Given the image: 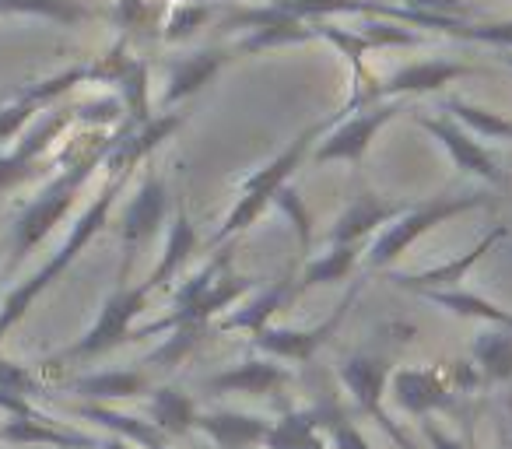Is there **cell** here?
Listing matches in <instances>:
<instances>
[{
  "label": "cell",
  "instance_id": "obj_1",
  "mask_svg": "<svg viewBox=\"0 0 512 449\" xmlns=\"http://www.w3.org/2000/svg\"><path fill=\"white\" fill-rule=\"evenodd\" d=\"M341 116H344V109H341V113H334V116H327V120L309 123V127L302 130L299 137H292V141H288L285 148H281L278 155L271 158V162L260 165V169L249 172V176L242 179L239 193H235V200H232V207H228V214L221 218L218 232H214L211 250H214V246L232 243V239H239L242 232L249 229V225H256V218H260V214H264L267 207L274 204V197H278L281 186H288V179L299 172V165L306 162L309 155H313L316 141H320V137L327 134V130L334 127Z\"/></svg>",
  "mask_w": 512,
  "mask_h": 449
},
{
  "label": "cell",
  "instance_id": "obj_2",
  "mask_svg": "<svg viewBox=\"0 0 512 449\" xmlns=\"http://www.w3.org/2000/svg\"><path fill=\"white\" fill-rule=\"evenodd\" d=\"M491 204V197L484 190H463V193H439V197L428 200H411L407 211L397 221H390L383 232L369 239L365 246V267L369 271H390L393 260H400L421 236L435 232L439 225H446L449 218H460L467 211Z\"/></svg>",
  "mask_w": 512,
  "mask_h": 449
},
{
  "label": "cell",
  "instance_id": "obj_3",
  "mask_svg": "<svg viewBox=\"0 0 512 449\" xmlns=\"http://www.w3.org/2000/svg\"><path fill=\"white\" fill-rule=\"evenodd\" d=\"M123 183H127V176H120V172H109L106 186L99 190V197L92 200V204L85 207V214H81L78 221H74L71 236L64 239V246H60L57 253H53V260L43 267V271H36L29 281H25L22 288H15V292L4 299V306H0V334L8 327H15L18 320H22V313L32 306V302L39 299V295L46 292V288L53 285V281L60 278V274L67 271V267L78 260V253L85 250L88 243H92L95 236H99L102 229L109 225V214H113V204L116 197L123 193Z\"/></svg>",
  "mask_w": 512,
  "mask_h": 449
},
{
  "label": "cell",
  "instance_id": "obj_4",
  "mask_svg": "<svg viewBox=\"0 0 512 449\" xmlns=\"http://www.w3.org/2000/svg\"><path fill=\"white\" fill-rule=\"evenodd\" d=\"M109 148H113V137H106V134H99L95 141H88L85 148H81L78 155L71 158V165H67V169L60 172V176L53 179V183L46 186V190L39 193L36 200H32L29 211L18 218L15 260H22L25 253L32 250V246L43 243V239L50 236L53 225H60V218H64V214L74 207V200H78L81 186L88 183V176H92V172L99 169L102 162H106Z\"/></svg>",
  "mask_w": 512,
  "mask_h": 449
},
{
  "label": "cell",
  "instance_id": "obj_5",
  "mask_svg": "<svg viewBox=\"0 0 512 449\" xmlns=\"http://www.w3.org/2000/svg\"><path fill=\"white\" fill-rule=\"evenodd\" d=\"M477 67L460 64V60H418V64H407L400 71L386 74V78H365L362 85H355L351 92L348 109H362L369 102H383V99H414V95H432L442 92L453 81L474 74Z\"/></svg>",
  "mask_w": 512,
  "mask_h": 449
},
{
  "label": "cell",
  "instance_id": "obj_6",
  "mask_svg": "<svg viewBox=\"0 0 512 449\" xmlns=\"http://www.w3.org/2000/svg\"><path fill=\"white\" fill-rule=\"evenodd\" d=\"M404 99H383V102H369L362 109H348L344 113H355V116H341L327 134L316 141L313 148V162L316 165H334V162H362L369 144L376 141V134L393 120V116L404 109Z\"/></svg>",
  "mask_w": 512,
  "mask_h": 449
},
{
  "label": "cell",
  "instance_id": "obj_7",
  "mask_svg": "<svg viewBox=\"0 0 512 449\" xmlns=\"http://www.w3.org/2000/svg\"><path fill=\"white\" fill-rule=\"evenodd\" d=\"M365 281H351L348 295L334 306V313L327 320H320L316 327H278V323H267L264 330L253 334V348L267 358H278V362H309L330 337L341 330V323L348 320V313L355 309L358 295H362Z\"/></svg>",
  "mask_w": 512,
  "mask_h": 449
},
{
  "label": "cell",
  "instance_id": "obj_8",
  "mask_svg": "<svg viewBox=\"0 0 512 449\" xmlns=\"http://www.w3.org/2000/svg\"><path fill=\"white\" fill-rule=\"evenodd\" d=\"M169 218V186L158 172H148L137 186V193L130 197L127 211L120 221V246H123V264H120V285H130L137 257L144 253V246L158 236V229Z\"/></svg>",
  "mask_w": 512,
  "mask_h": 449
},
{
  "label": "cell",
  "instance_id": "obj_9",
  "mask_svg": "<svg viewBox=\"0 0 512 449\" xmlns=\"http://www.w3.org/2000/svg\"><path fill=\"white\" fill-rule=\"evenodd\" d=\"M155 292L158 288L148 278L141 285H116V292L102 302V313L95 320V327L71 351H64V358H92L123 341H134V320L148 309V299Z\"/></svg>",
  "mask_w": 512,
  "mask_h": 449
},
{
  "label": "cell",
  "instance_id": "obj_10",
  "mask_svg": "<svg viewBox=\"0 0 512 449\" xmlns=\"http://www.w3.org/2000/svg\"><path fill=\"white\" fill-rule=\"evenodd\" d=\"M414 120H418L421 130L435 137L442 144V151L449 155V162L463 172V176H474L488 186H505V172L498 165V158L477 141L470 130H463L453 116L446 113H425V109H414Z\"/></svg>",
  "mask_w": 512,
  "mask_h": 449
},
{
  "label": "cell",
  "instance_id": "obj_11",
  "mask_svg": "<svg viewBox=\"0 0 512 449\" xmlns=\"http://www.w3.org/2000/svg\"><path fill=\"white\" fill-rule=\"evenodd\" d=\"M386 397L397 404V411L421 421L432 411H442V407L453 404L456 393L446 379V365H407V369L390 372Z\"/></svg>",
  "mask_w": 512,
  "mask_h": 449
},
{
  "label": "cell",
  "instance_id": "obj_12",
  "mask_svg": "<svg viewBox=\"0 0 512 449\" xmlns=\"http://www.w3.org/2000/svg\"><path fill=\"white\" fill-rule=\"evenodd\" d=\"M411 200H397V197H383V193H358L348 207L334 218L327 232V246H348V243H362L369 246V239L376 232H383L390 221H397L407 211Z\"/></svg>",
  "mask_w": 512,
  "mask_h": 449
},
{
  "label": "cell",
  "instance_id": "obj_13",
  "mask_svg": "<svg viewBox=\"0 0 512 449\" xmlns=\"http://www.w3.org/2000/svg\"><path fill=\"white\" fill-rule=\"evenodd\" d=\"M505 236H509V225H495L488 236H481L467 253H460V257H449V260H442V264L425 267V271H411V274L386 271V278H390L397 288H404V292H414V295L442 292V288H460L463 281H467V274L474 271L477 264H481L484 253L495 250V246L502 243Z\"/></svg>",
  "mask_w": 512,
  "mask_h": 449
},
{
  "label": "cell",
  "instance_id": "obj_14",
  "mask_svg": "<svg viewBox=\"0 0 512 449\" xmlns=\"http://www.w3.org/2000/svg\"><path fill=\"white\" fill-rule=\"evenodd\" d=\"M299 295H302L299 278L281 274V278H274L271 285H264V288L256 285L246 299L235 302V309H228L225 316H218V320H214V330H221V334L239 330V334L253 337L256 330H264L267 323H274V316H278L288 302L299 299Z\"/></svg>",
  "mask_w": 512,
  "mask_h": 449
},
{
  "label": "cell",
  "instance_id": "obj_15",
  "mask_svg": "<svg viewBox=\"0 0 512 449\" xmlns=\"http://www.w3.org/2000/svg\"><path fill=\"white\" fill-rule=\"evenodd\" d=\"M228 60H232V50H221V46L186 53V57H176V60H165L162 64V99H158V106L176 109L179 102H186L204 85H211L214 74H218Z\"/></svg>",
  "mask_w": 512,
  "mask_h": 449
},
{
  "label": "cell",
  "instance_id": "obj_16",
  "mask_svg": "<svg viewBox=\"0 0 512 449\" xmlns=\"http://www.w3.org/2000/svg\"><path fill=\"white\" fill-rule=\"evenodd\" d=\"M292 383V369L281 365L278 358H246L242 365L218 372L207 379L211 393H242V397H278L285 386Z\"/></svg>",
  "mask_w": 512,
  "mask_h": 449
},
{
  "label": "cell",
  "instance_id": "obj_17",
  "mask_svg": "<svg viewBox=\"0 0 512 449\" xmlns=\"http://www.w3.org/2000/svg\"><path fill=\"white\" fill-rule=\"evenodd\" d=\"M271 425L274 421L264 418V414H246V411H204V414H197V428L218 449L264 446Z\"/></svg>",
  "mask_w": 512,
  "mask_h": 449
},
{
  "label": "cell",
  "instance_id": "obj_18",
  "mask_svg": "<svg viewBox=\"0 0 512 449\" xmlns=\"http://www.w3.org/2000/svg\"><path fill=\"white\" fill-rule=\"evenodd\" d=\"M337 404H320V407H302V411H288L281 421H274L271 432L264 439V449H309L330 421L341 418Z\"/></svg>",
  "mask_w": 512,
  "mask_h": 449
},
{
  "label": "cell",
  "instance_id": "obj_19",
  "mask_svg": "<svg viewBox=\"0 0 512 449\" xmlns=\"http://www.w3.org/2000/svg\"><path fill=\"white\" fill-rule=\"evenodd\" d=\"M193 253H197V229H193L190 211L179 204L176 211H172L169 232H165V250H162V257H158L155 271L148 274V281L155 288H165L169 281H179V274H183V267L193 260Z\"/></svg>",
  "mask_w": 512,
  "mask_h": 449
},
{
  "label": "cell",
  "instance_id": "obj_20",
  "mask_svg": "<svg viewBox=\"0 0 512 449\" xmlns=\"http://www.w3.org/2000/svg\"><path fill=\"white\" fill-rule=\"evenodd\" d=\"M71 120H74V109H60V113L46 116V120L39 123V127L29 134V141L18 144L15 155L0 158V190H8V186H15L18 179H22L25 172H29L32 165H36V158L43 155V151L50 148V144L57 141L60 134H64L67 123H71Z\"/></svg>",
  "mask_w": 512,
  "mask_h": 449
},
{
  "label": "cell",
  "instance_id": "obj_21",
  "mask_svg": "<svg viewBox=\"0 0 512 449\" xmlns=\"http://www.w3.org/2000/svg\"><path fill=\"white\" fill-rule=\"evenodd\" d=\"M470 362L481 372L484 386H509L512 383V330L488 327L470 341Z\"/></svg>",
  "mask_w": 512,
  "mask_h": 449
},
{
  "label": "cell",
  "instance_id": "obj_22",
  "mask_svg": "<svg viewBox=\"0 0 512 449\" xmlns=\"http://www.w3.org/2000/svg\"><path fill=\"white\" fill-rule=\"evenodd\" d=\"M421 299L435 302V306L460 316V320H477V323H484V327H509L512 330V309L498 306V302L484 299V295H477V292H467L463 285L442 288V292H425Z\"/></svg>",
  "mask_w": 512,
  "mask_h": 449
},
{
  "label": "cell",
  "instance_id": "obj_23",
  "mask_svg": "<svg viewBox=\"0 0 512 449\" xmlns=\"http://www.w3.org/2000/svg\"><path fill=\"white\" fill-rule=\"evenodd\" d=\"M362 253H365L362 243L327 246L323 253H316V257L306 260V267H302V274H299V288L309 292V288H316V285H344V281L355 274Z\"/></svg>",
  "mask_w": 512,
  "mask_h": 449
},
{
  "label": "cell",
  "instance_id": "obj_24",
  "mask_svg": "<svg viewBox=\"0 0 512 449\" xmlns=\"http://www.w3.org/2000/svg\"><path fill=\"white\" fill-rule=\"evenodd\" d=\"M197 404L186 390L179 386H162V390L151 393L148 404V418L151 425L158 428L162 435H186L197 428Z\"/></svg>",
  "mask_w": 512,
  "mask_h": 449
},
{
  "label": "cell",
  "instance_id": "obj_25",
  "mask_svg": "<svg viewBox=\"0 0 512 449\" xmlns=\"http://www.w3.org/2000/svg\"><path fill=\"white\" fill-rule=\"evenodd\" d=\"M439 113L453 116L463 130L477 137V141H512V120L505 113H495V109L474 106L467 99H442Z\"/></svg>",
  "mask_w": 512,
  "mask_h": 449
},
{
  "label": "cell",
  "instance_id": "obj_26",
  "mask_svg": "<svg viewBox=\"0 0 512 449\" xmlns=\"http://www.w3.org/2000/svg\"><path fill=\"white\" fill-rule=\"evenodd\" d=\"M313 39H323V43H330L344 60H348L351 71H355V85H362V81L369 78V71H365V53H369L372 46H369V39H365L358 29H341V25L316 22L313 25Z\"/></svg>",
  "mask_w": 512,
  "mask_h": 449
},
{
  "label": "cell",
  "instance_id": "obj_27",
  "mask_svg": "<svg viewBox=\"0 0 512 449\" xmlns=\"http://www.w3.org/2000/svg\"><path fill=\"white\" fill-rule=\"evenodd\" d=\"M148 64L134 57V64L127 67L116 85H120V102H123V113H130V127H141V123L151 120V99H148Z\"/></svg>",
  "mask_w": 512,
  "mask_h": 449
},
{
  "label": "cell",
  "instance_id": "obj_28",
  "mask_svg": "<svg viewBox=\"0 0 512 449\" xmlns=\"http://www.w3.org/2000/svg\"><path fill=\"white\" fill-rule=\"evenodd\" d=\"M0 11H18V15H43L53 22L78 25L95 18V11L81 0H0Z\"/></svg>",
  "mask_w": 512,
  "mask_h": 449
},
{
  "label": "cell",
  "instance_id": "obj_29",
  "mask_svg": "<svg viewBox=\"0 0 512 449\" xmlns=\"http://www.w3.org/2000/svg\"><path fill=\"white\" fill-rule=\"evenodd\" d=\"M78 390H85L88 397H106V400H120V397H137V393L148 390V376L144 372H102V376L81 379Z\"/></svg>",
  "mask_w": 512,
  "mask_h": 449
},
{
  "label": "cell",
  "instance_id": "obj_30",
  "mask_svg": "<svg viewBox=\"0 0 512 449\" xmlns=\"http://www.w3.org/2000/svg\"><path fill=\"white\" fill-rule=\"evenodd\" d=\"M207 18H211V8H207V4H197V0L176 4L162 25V39L165 43H183V39H190L197 29H204Z\"/></svg>",
  "mask_w": 512,
  "mask_h": 449
},
{
  "label": "cell",
  "instance_id": "obj_31",
  "mask_svg": "<svg viewBox=\"0 0 512 449\" xmlns=\"http://www.w3.org/2000/svg\"><path fill=\"white\" fill-rule=\"evenodd\" d=\"M362 32L369 39L372 50H383V46H421L425 36L414 32L411 25H400V22H390V18H376V22H362Z\"/></svg>",
  "mask_w": 512,
  "mask_h": 449
},
{
  "label": "cell",
  "instance_id": "obj_32",
  "mask_svg": "<svg viewBox=\"0 0 512 449\" xmlns=\"http://www.w3.org/2000/svg\"><path fill=\"white\" fill-rule=\"evenodd\" d=\"M274 207H281V211L292 218L302 250H309V246H313V214H309L306 200L299 197V190H295V186H281L278 197H274Z\"/></svg>",
  "mask_w": 512,
  "mask_h": 449
},
{
  "label": "cell",
  "instance_id": "obj_33",
  "mask_svg": "<svg viewBox=\"0 0 512 449\" xmlns=\"http://www.w3.org/2000/svg\"><path fill=\"white\" fill-rule=\"evenodd\" d=\"M92 418H99V421H106V425H113V428H120V432H127L134 442H141V446H148V449H162L165 446V435L158 432L151 421H137V418H123V414H113V411H102V407H95L92 411Z\"/></svg>",
  "mask_w": 512,
  "mask_h": 449
},
{
  "label": "cell",
  "instance_id": "obj_34",
  "mask_svg": "<svg viewBox=\"0 0 512 449\" xmlns=\"http://www.w3.org/2000/svg\"><path fill=\"white\" fill-rule=\"evenodd\" d=\"M390 4H400L407 11H418V15H439V18H456L460 15L467 22V15H474L470 4L463 0H390Z\"/></svg>",
  "mask_w": 512,
  "mask_h": 449
},
{
  "label": "cell",
  "instance_id": "obj_35",
  "mask_svg": "<svg viewBox=\"0 0 512 449\" xmlns=\"http://www.w3.org/2000/svg\"><path fill=\"white\" fill-rule=\"evenodd\" d=\"M327 439H330V446H334V449H372V442L365 439V432L348 418V414H341L337 421H330Z\"/></svg>",
  "mask_w": 512,
  "mask_h": 449
},
{
  "label": "cell",
  "instance_id": "obj_36",
  "mask_svg": "<svg viewBox=\"0 0 512 449\" xmlns=\"http://www.w3.org/2000/svg\"><path fill=\"white\" fill-rule=\"evenodd\" d=\"M113 18L120 22V29H148L155 8H151V0H116Z\"/></svg>",
  "mask_w": 512,
  "mask_h": 449
},
{
  "label": "cell",
  "instance_id": "obj_37",
  "mask_svg": "<svg viewBox=\"0 0 512 449\" xmlns=\"http://www.w3.org/2000/svg\"><path fill=\"white\" fill-rule=\"evenodd\" d=\"M418 428H421V439H425V446H428V449H470L463 439H456V435H449L446 428L439 425V421L421 418V421H418Z\"/></svg>",
  "mask_w": 512,
  "mask_h": 449
},
{
  "label": "cell",
  "instance_id": "obj_38",
  "mask_svg": "<svg viewBox=\"0 0 512 449\" xmlns=\"http://www.w3.org/2000/svg\"><path fill=\"white\" fill-rule=\"evenodd\" d=\"M498 60H502L505 67H512V50H502V57H498Z\"/></svg>",
  "mask_w": 512,
  "mask_h": 449
},
{
  "label": "cell",
  "instance_id": "obj_39",
  "mask_svg": "<svg viewBox=\"0 0 512 449\" xmlns=\"http://www.w3.org/2000/svg\"><path fill=\"white\" fill-rule=\"evenodd\" d=\"M109 449H134V446H127V442L116 439V442H109Z\"/></svg>",
  "mask_w": 512,
  "mask_h": 449
},
{
  "label": "cell",
  "instance_id": "obj_40",
  "mask_svg": "<svg viewBox=\"0 0 512 449\" xmlns=\"http://www.w3.org/2000/svg\"><path fill=\"white\" fill-rule=\"evenodd\" d=\"M505 404H509V418H512V390L505 393Z\"/></svg>",
  "mask_w": 512,
  "mask_h": 449
},
{
  "label": "cell",
  "instance_id": "obj_41",
  "mask_svg": "<svg viewBox=\"0 0 512 449\" xmlns=\"http://www.w3.org/2000/svg\"><path fill=\"white\" fill-rule=\"evenodd\" d=\"M162 449H169V446H162Z\"/></svg>",
  "mask_w": 512,
  "mask_h": 449
}]
</instances>
